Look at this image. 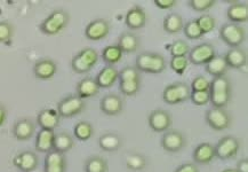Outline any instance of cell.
Returning a JSON list of instances; mask_svg holds the SVG:
<instances>
[{
	"mask_svg": "<svg viewBox=\"0 0 248 172\" xmlns=\"http://www.w3.org/2000/svg\"><path fill=\"white\" fill-rule=\"evenodd\" d=\"M117 45L123 53H134L139 50L140 40L133 33H124L120 34Z\"/></svg>",
	"mask_w": 248,
	"mask_h": 172,
	"instance_id": "obj_28",
	"label": "cell"
},
{
	"mask_svg": "<svg viewBox=\"0 0 248 172\" xmlns=\"http://www.w3.org/2000/svg\"><path fill=\"white\" fill-rule=\"evenodd\" d=\"M118 75L119 71L116 67L107 66L98 72L95 81H96V84L100 88H109L118 81Z\"/></svg>",
	"mask_w": 248,
	"mask_h": 172,
	"instance_id": "obj_20",
	"label": "cell"
},
{
	"mask_svg": "<svg viewBox=\"0 0 248 172\" xmlns=\"http://www.w3.org/2000/svg\"><path fill=\"white\" fill-rule=\"evenodd\" d=\"M228 65L225 62L224 55H215L209 61L207 65H205V70L208 75L213 76V77H222L225 76L228 71Z\"/></svg>",
	"mask_w": 248,
	"mask_h": 172,
	"instance_id": "obj_26",
	"label": "cell"
},
{
	"mask_svg": "<svg viewBox=\"0 0 248 172\" xmlns=\"http://www.w3.org/2000/svg\"><path fill=\"white\" fill-rule=\"evenodd\" d=\"M237 172H248V158H241V160L238 162Z\"/></svg>",
	"mask_w": 248,
	"mask_h": 172,
	"instance_id": "obj_50",
	"label": "cell"
},
{
	"mask_svg": "<svg viewBox=\"0 0 248 172\" xmlns=\"http://www.w3.org/2000/svg\"><path fill=\"white\" fill-rule=\"evenodd\" d=\"M174 172H199V168L196 163H184L180 165Z\"/></svg>",
	"mask_w": 248,
	"mask_h": 172,
	"instance_id": "obj_49",
	"label": "cell"
},
{
	"mask_svg": "<svg viewBox=\"0 0 248 172\" xmlns=\"http://www.w3.org/2000/svg\"><path fill=\"white\" fill-rule=\"evenodd\" d=\"M151 59H152V53L150 52L140 54V55L136 57L135 68L138 69L139 71L149 72V69H150V65H151Z\"/></svg>",
	"mask_w": 248,
	"mask_h": 172,
	"instance_id": "obj_41",
	"label": "cell"
},
{
	"mask_svg": "<svg viewBox=\"0 0 248 172\" xmlns=\"http://www.w3.org/2000/svg\"><path fill=\"white\" fill-rule=\"evenodd\" d=\"M165 69H166V60H165V57L159 53H152L151 65L148 74L157 75L163 72Z\"/></svg>",
	"mask_w": 248,
	"mask_h": 172,
	"instance_id": "obj_37",
	"label": "cell"
},
{
	"mask_svg": "<svg viewBox=\"0 0 248 172\" xmlns=\"http://www.w3.org/2000/svg\"><path fill=\"white\" fill-rule=\"evenodd\" d=\"M36 132V124L30 119H21L15 122L13 126V136L18 141H27L32 138Z\"/></svg>",
	"mask_w": 248,
	"mask_h": 172,
	"instance_id": "obj_14",
	"label": "cell"
},
{
	"mask_svg": "<svg viewBox=\"0 0 248 172\" xmlns=\"http://www.w3.org/2000/svg\"><path fill=\"white\" fill-rule=\"evenodd\" d=\"M98 145H100V148L102 151L112 153L119 151L120 147L123 146V140L117 133L108 132L100 137Z\"/></svg>",
	"mask_w": 248,
	"mask_h": 172,
	"instance_id": "obj_24",
	"label": "cell"
},
{
	"mask_svg": "<svg viewBox=\"0 0 248 172\" xmlns=\"http://www.w3.org/2000/svg\"><path fill=\"white\" fill-rule=\"evenodd\" d=\"M155 5L160 9H170L176 5V0H155Z\"/></svg>",
	"mask_w": 248,
	"mask_h": 172,
	"instance_id": "obj_48",
	"label": "cell"
},
{
	"mask_svg": "<svg viewBox=\"0 0 248 172\" xmlns=\"http://www.w3.org/2000/svg\"><path fill=\"white\" fill-rule=\"evenodd\" d=\"M57 65L52 59H41L37 61L33 66V74L36 78L41 81L53 78L56 75Z\"/></svg>",
	"mask_w": 248,
	"mask_h": 172,
	"instance_id": "obj_16",
	"label": "cell"
},
{
	"mask_svg": "<svg viewBox=\"0 0 248 172\" xmlns=\"http://www.w3.org/2000/svg\"><path fill=\"white\" fill-rule=\"evenodd\" d=\"M100 108L102 113L108 116H117L124 110V100L118 94L109 93L104 95L100 101Z\"/></svg>",
	"mask_w": 248,
	"mask_h": 172,
	"instance_id": "obj_12",
	"label": "cell"
},
{
	"mask_svg": "<svg viewBox=\"0 0 248 172\" xmlns=\"http://www.w3.org/2000/svg\"><path fill=\"white\" fill-rule=\"evenodd\" d=\"M60 120H61V117H60L57 110L50 109V108L40 110L37 116V123L40 126V129L52 130V131L60 125Z\"/></svg>",
	"mask_w": 248,
	"mask_h": 172,
	"instance_id": "obj_17",
	"label": "cell"
},
{
	"mask_svg": "<svg viewBox=\"0 0 248 172\" xmlns=\"http://www.w3.org/2000/svg\"><path fill=\"white\" fill-rule=\"evenodd\" d=\"M44 172H66V158L62 153H47L44 162Z\"/></svg>",
	"mask_w": 248,
	"mask_h": 172,
	"instance_id": "obj_15",
	"label": "cell"
},
{
	"mask_svg": "<svg viewBox=\"0 0 248 172\" xmlns=\"http://www.w3.org/2000/svg\"><path fill=\"white\" fill-rule=\"evenodd\" d=\"M161 147L164 151L170 153H177L182 151L186 146V137L182 132L177 130H168L164 132L163 138H161Z\"/></svg>",
	"mask_w": 248,
	"mask_h": 172,
	"instance_id": "obj_10",
	"label": "cell"
},
{
	"mask_svg": "<svg viewBox=\"0 0 248 172\" xmlns=\"http://www.w3.org/2000/svg\"><path fill=\"white\" fill-rule=\"evenodd\" d=\"M209 86H211V82L203 76H197L191 83V87L190 90L191 92H202V91H209Z\"/></svg>",
	"mask_w": 248,
	"mask_h": 172,
	"instance_id": "obj_45",
	"label": "cell"
},
{
	"mask_svg": "<svg viewBox=\"0 0 248 172\" xmlns=\"http://www.w3.org/2000/svg\"><path fill=\"white\" fill-rule=\"evenodd\" d=\"M163 27L164 30L166 31L167 34H179L181 30H183L184 27L183 17H181L180 14H177V13H170V14H168L167 17L164 18Z\"/></svg>",
	"mask_w": 248,
	"mask_h": 172,
	"instance_id": "obj_29",
	"label": "cell"
},
{
	"mask_svg": "<svg viewBox=\"0 0 248 172\" xmlns=\"http://www.w3.org/2000/svg\"><path fill=\"white\" fill-rule=\"evenodd\" d=\"M191 90L184 82H177L168 85L163 92V100L168 104H177L186 103L190 99Z\"/></svg>",
	"mask_w": 248,
	"mask_h": 172,
	"instance_id": "obj_3",
	"label": "cell"
},
{
	"mask_svg": "<svg viewBox=\"0 0 248 172\" xmlns=\"http://www.w3.org/2000/svg\"><path fill=\"white\" fill-rule=\"evenodd\" d=\"M149 126L155 132H166L170 130L171 124H173V119L171 115L168 111L164 109H157L151 111L148 117Z\"/></svg>",
	"mask_w": 248,
	"mask_h": 172,
	"instance_id": "obj_9",
	"label": "cell"
},
{
	"mask_svg": "<svg viewBox=\"0 0 248 172\" xmlns=\"http://www.w3.org/2000/svg\"><path fill=\"white\" fill-rule=\"evenodd\" d=\"M170 53L171 57H181V56H187L190 53V46L186 40L179 39L175 40L173 44L170 46Z\"/></svg>",
	"mask_w": 248,
	"mask_h": 172,
	"instance_id": "obj_33",
	"label": "cell"
},
{
	"mask_svg": "<svg viewBox=\"0 0 248 172\" xmlns=\"http://www.w3.org/2000/svg\"><path fill=\"white\" fill-rule=\"evenodd\" d=\"M215 55V47L209 43H202L195 46L192 50H190L189 55H187V60H189V62H191L192 65L205 66L207 65Z\"/></svg>",
	"mask_w": 248,
	"mask_h": 172,
	"instance_id": "obj_8",
	"label": "cell"
},
{
	"mask_svg": "<svg viewBox=\"0 0 248 172\" xmlns=\"http://www.w3.org/2000/svg\"><path fill=\"white\" fill-rule=\"evenodd\" d=\"M206 122L215 131H224L231 125V116L223 108H211L206 111Z\"/></svg>",
	"mask_w": 248,
	"mask_h": 172,
	"instance_id": "obj_7",
	"label": "cell"
},
{
	"mask_svg": "<svg viewBox=\"0 0 248 172\" xmlns=\"http://www.w3.org/2000/svg\"><path fill=\"white\" fill-rule=\"evenodd\" d=\"M189 60H187V56H181V57H171L170 59V68L174 70L176 74L183 75L184 71L189 67Z\"/></svg>",
	"mask_w": 248,
	"mask_h": 172,
	"instance_id": "obj_42",
	"label": "cell"
},
{
	"mask_svg": "<svg viewBox=\"0 0 248 172\" xmlns=\"http://www.w3.org/2000/svg\"><path fill=\"white\" fill-rule=\"evenodd\" d=\"M127 169L133 171H141L147 167V160L141 154H133L126 158L125 162Z\"/></svg>",
	"mask_w": 248,
	"mask_h": 172,
	"instance_id": "obj_34",
	"label": "cell"
},
{
	"mask_svg": "<svg viewBox=\"0 0 248 172\" xmlns=\"http://www.w3.org/2000/svg\"><path fill=\"white\" fill-rule=\"evenodd\" d=\"M197 22H198V25L202 30V33L203 34H209L211 31H213L216 27V20L215 17H213L212 15L209 14H203L202 17H199L198 18H196Z\"/></svg>",
	"mask_w": 248,
	"mask_h": 172,
	"instance_id": "obj_38",
	"label": "cell"
},
{
	"mask_svg": "<svg viewBox=\"0 0 248 172\" xmlns=\"http://www.w3.org/2000/svg\"><path fill=\"white\" fill-rule=\"evenodd\" d=\"M222 172H237L236 169H224Z\"/></svg>",
	"mask_w": 248,
	"mask_h": 172,
	"instance_id": "obj_52",
	"label": "cell"
},
{
	"mask_svg": "<svg viewBox=\"0 0 248 172\" xmlns=\"http://www.w3.org/2000/svg\"><path fill=\"white\" fill-rule=\"evenodd\" d=\"M124 53L119 49L118 45H109L102 52V59L109 66H113L118 63L123 59Z\"/></svg>",
	"mask_w": 248,
	"mask_h": 172,
	"instance_id": "obj_31",
	"label": "cell"
},
{
	"mask_svg": "<svg viewBox=\"0 0 248 172\" xmlns=\"http://www.w3.org/2000/svg\"><path fill=\"white\" fill-rule=\"evenodd\" d=\"M119 88L122 93L126 97H134L139 93L140 87H141V79L138 81H127V82H119Z\"/></svg>",
	"mask_w": 248,
	"mask_h": 172,
	"instance_id": "obj_36",
	"label": "cell"
},
{
	"mask_svg": "<svg viewBox=\"0 0 248 172\" xmlns=\"http://www.w3.org/2000/svg\"><path fill=\"white\" fill-rule=\"evenodd\" d=\"M71 68L75 72H77V74H87V72L91 70L90 67H88L84 61H82L81 57L79 56L78 54L72 57Z\"/></svg>",
	"mask_w": 248,
	"mask_h": 172,
	"instance_id": "obj_47",
	"label": "cell"
},
{
	"mask_svg": "<svg viewBox=\"0 0 248 172\" xmlns=\"http://www.w3.org/2000/svg\"><path fill=\"white\" fill-rule=\"evenodd\" d=\"M7 119V109L2 103H0V127L4 125Z\"/></svg>",
	"mask_w": 248,
	"mask_h": 172,
	"instance_id": "obj_51",
	"label": "cell"
},
{
	"mask_svg": "<svg viewBox=\"0 0 248 172\" xmlns=\"http://www.w3.org/2000/svg\"><path fill=\"white\" fill-rule=\"evenodd\" d=\"M110 33L109 22L104 18H96L87 24L85 29V36L90 40H102Z\"/></svg>",
	"mask_w": 248,
	"mask_h": 172,
	"instance_id": "obj_11",
	"label": "cell"
},
{
	"mask_svg": "<svg viewBox=\"0 0 248 172\" xmlns=\"http://www.w3.org/2000/svg\"><path fill=\"white\" fill-rule=\"evenodd\" d=\"M227 17L231 23H246L248 21V6L243 2L232 4L228 8Z\"/></svg>",
	"mask_w": 248,
	"mask_h": 172,
	"instance_id": "obj_23",
	"label": "cell"
},
{
	"mask_svg": "<svg viewBox=\"0 0 248 172\" xmlns=\"http://www.w3.org/2000/svg\"><path fill=\"white\" fill-rule=\"evenodd\" d=\"M84 170L85 172H108L109 164L102 156H91L85 161Z\"/></svg>",
	"mask_w": 248,
	"mask_h": 172,
	"instance_id": "obj_30",
	"label": "cell"
},
{
	"mask_svg": "<svg viewBox=\"0 0 248 172\" xmlns=\"http://www.w3.org/2000/svg\"><path fill=\"white\" fill-rule=\"evenodd\" d=\"M94 130L93 126L90 122H86V120H80L75 125L74 129V135L76 138L80 141H87L93 137Z\"/></svg>",
	"mask_w": 248,
	"mask_h": 172,
	"instance_id": "obj_32",
	"label": "cell"
},
{
	"mask_svg": "<svg viewBox=\"0 0 248 172\" xmlns=\"http://www.w3.org/2000/svg\"><path fill=\"white\" fill-rule=\"evenodd\" d=\"M216 4L215 0H190L187 1V6L192 8L195 12H206L211 9Z\"/></svg>",
	"mask_w": 248,
	"mask_h": 172,
	"instance_id": "obj_43",
	"label": "cell"
},
{
	"mask_svg": "<svg viewBox=\"0 0 248 172\" xmlns=\"http://www.w3.org/2000/svg\"><path fill=\"white\" fill-rule=\"evenodd\" d=\"M190 100H191L192 103L196 104V106H205V104H207L209 103V92H191V94H190Z\"/></svg>",
	"mask_w": 248,
	"mask_h": 172,
	"instance_id": "obj_46",
	"label": "cell"
},
{
	"mask_svg": "<svg viewBox=\"0 0 248 172\" xmlns=\"http://www.w3.org/2000/svg\"><path fill=\"white\" fill-rule=\"evenodd\" d=\"M13 164L22 172H32L38 168L39 157L34 152L24 151L13 158Z\"/></svg>",
	"mask_w": 248,
	"mask_h": 172,
	"instance_id": "obj_13",
	"label": "cell"
},
{
	"mask_svg": "<svg viewBox=\"0 0 248 172\" xmlns=\"http://www.w3.org/2000/svg\"><path fill=\"white\" fill-rule=\"evenodd\" d=\"M76 90H77L78 97L85 100V99H90L97 95L98 92H100V87L96 84L95 78L85 77L78 82Z\"/></svg>",
	"mask_w": 248,
	"mask_h": 172,
	"instance_id": "obj_21",
	"label": "cell"
},
{
	"mask_svg": "<svg viewBox=\"0 0 248 172\" xmlns=\"http://www.w3.org/2000/svg\"><path fill=\"white\" fill-rule=\"evenodd\" d=\"M78 55L81 57L82 61L90 67L91 69L93 68L98 61V53L96 52V50L92 49V47H86V49L81 50L80 52L78 53Z\"/></svg>",
	"mask_w": 248,
	"mask_h": 172,
	"instance_id": "obj_39",
	"label": "cell"
},
{
	"mask_svg": "<svg viewBox=\"0 0 248 172\" xmlns=\"http://www.w3.org/2000/svg\"><path fill=\"white\" fill-rule=\"evenodd\" d=\"M125 23L132 30H140L147 23V13L140 6H134L127 12Z\"/></svg>",
	"mask_w": 248,
	"mask_h": 172,
	"instance_id": "obj_18",
	"label": "cell"
},
{
	"mask_svg": "<svg viewBox=\"0 0 248 172\" xmlns=\"http://www.w3.org/2000/svg\"><path fill=\"white\" fill-rule=\"evenodd\" d=\"M70 22V15L64 9H55L41 22L40 31L47 36H55L64 30Z\"/></svg>",
	"mask_w": 248,
	"mask_h": 172,
	"instance_id": "obj_2",
	"label": "cell"
},
{
	"mask_svg": "<svg viewBox=\"0 0 248 172\" xmlns=\"http://www.w3.org/2000/svg\"><path fill=\"white\" fill-rule=\"evenodd\" d=\"M209 103L214 108H223L228 106L231 99V83L227 76L216 77L209 86Z\"/></svg>",
	"mask_w": 248,
	"mask_h": 172,
	"instance_id": "obj_1",
	"label": "cell"
},
{
	"mask_svg": "<svg viewBox=\"0 0 248 172\" xmlns=\"http://www.w3.org/2000/svg\"><path fill=\"white\" fill-rule=\"evenodd\" d=\"M14 34V27L11 22L0 21V43H8Z\"/></svg>",
	"mask_w": 248,
	"mask_h": 172,
	"instance_id": "obj_44",
	"label": "cell"
},
{
	"mask_svg": "<svg viewBox=\"0 0 248 172\" xmlns=\"http://www.w3.org/2000/svg\"><path fill=\"white\" fill-rule=\"evenodd\" d=\"M54 137H55V131L52 130H43L41 129L38 132L36 138V149L40 153H47L53 151L54 145Z\"/></svg>",
	"mask_w": 248,
	"mask_h": 172,
	"instance_id": "obj_25",
	"label": "cell"
},
{
	"mask_svg": "<svg viewBox=\"0 0 248 172\" xmlns=\"http://www.w3.org/2000/svg\"><path fill=\"white\" fill-rule=\"evenodd\" d=\"M183 31H184V34L187 37V39H191V40L200 39V38L203 36V34L202 33V30H200L198 22H197L196 18L190 20L186 24H184Z\"/></svg>",
	"mask_w": 248,
	"mask_h": 172,
	"instance_id": "obj_35",
	"label": "cell"
},
{
	"mask_svg": "<svg viewBox=\"0 0 248 172\" xmlns=\"http://www.w3.org/2000/svg\"><path fill=\"white\" fill-rule=\"evenodd\" d=\"M215 157V147L209 142L200 143L193 152V160L197 164H208Z\"/></svg>",
	"mask_w": 248,
	"mask_h": 172,
	"instance_id": "obj_22",
	"label": "cell"
},
{
	"mask_svg": "<svg viewBox=\"0 0 248 172\" xmlns=\"http://www.w3.org/2000/svg\"><path fill=\"white\" fill-rule=\"evenodd\" d=\"M86 108L85 100L79 98L77 94L69 95L64 99H62L57 104V113L60 117H64V119H70V117L77 116L81 114Z\"/></svg>",
	"mask_w": 248,
	"mask_h": 172,
	"instance_id": "obj_5",
	"label": "cell"
},
{
	"mask_svg": "<svg viewBox=\"0 0 248 172\" xmlns=\"http://www.w3.org/2000/svg\"><path fill=\"white\" fill-rule=\"evenodd\" d=\"M119 82H127V81H138L140 78V71L135 67L127 66L119 71L118 75Z\"/></svg>",
	"mask_w": 248,
	"mask_h": 172,
	"instance_id": "obj_40",
	"label": "cell"
},
{
	"mask_svg": "<svg viewBox=\"0 0 248 172\" xmlns=\"http://www.w3.org/2000/svg\"><path fill=\"white\" fill-rule=\"evenodd\" d=\"M246 30L236 23H227L222 25L220 29L221 39L231 49L239 47L246 40Z\"/></svg>",
	"mask_w": 248,
	"mask_h": 172,
	"instance_id": "obj_4",
	"label": "cell"
},
{
	"mask_svg": "<svg viewBox=\"0 0 248 172\" xmlns=\"http://www.w3.org/2000/svg\"><path fill=\"white\" fill-rule=\"evenodd\" d=\"M75 146V140L72 138L71 135H69L68 132H59L55 133L54 137V145H53V151L62 153L65 154L71 151Z\"/></svg>",
	"mask_w": 248,
	"mask_h": 172,
	"instance_id": "obj_27",
	"label": "cell"
},
{
	"mask_svg": "<svg viewBox=\"0 0 248 172\" xmlns=\"http://www.w3.org/2000/svg\"><path fill=\"white\" fill-rule=\"evenodd\" d=\"M215 147V156L218 160L227 161L233 158L240 148V141L232 136H225L218 140Z\"/></svg>",
	"mask_w": 248,
	"mask_h": 172,
	"instance_id": "obj_6",
	"label": "cell"
},
{
	"mask_svg": "<svg viewBox=\"0 0 248 172\" xmlns=\"http://www.w3.org/2000/svg\"><path fill=\"white\" fill-rule=\"evenodd\" d=\"M224 59L228 68L241 69L247 65V52L241 47H234V49L228 51L224 55Z\"/></svg>",
	"mask_w": 248,
	"mask_h": 172,
	"instance_id": "obj_19",
	"label": "cell"
}]
</instances>
